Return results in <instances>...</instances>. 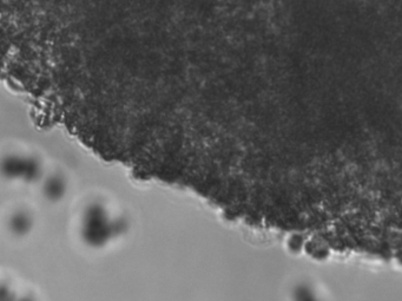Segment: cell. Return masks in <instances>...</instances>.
I'll list each match as a JSON object with an SVG mask.
<instances>
[{"instance_id":"1","label":"cell","mask_w":402,"mask_h":301,"mask_svg":"<svg viewBox=\"0 0 402 301\" xmlns=\"http://www.w3.org/2000/svg\"><path fill=\"white\" fill-rule=\"evenodd\" d=\"M41 164L37 159L22 155H6L0 160V176L8 181L34 182L43 174Z\"/></svg>"},{"instance_id":"2","label":"cell","mask_w":402,"mask_h":301,"mask_svg":"<svg viewBox=\"0 0 402 301\" xmlns=\"http://www.w3.org/2000/svg\"><path fill=\"white\" fill-rule=\"evenodd\" d=\"M84 222L83 233L85 240L89 242L90 245H100L109 236L111 228L103 209L100 207L90 208L85 216Z\"/></svg>"},{"instance_id":"3","label":"cell","mask_w":402,"mask_h":301,"mask_svg":"<svg viewBox=\"0 0 402 301\" xmlns=\"http://www.w3.org/2000/svg\"><path fill=\"white\" fill-rule=\"evenodd\" d=\"M34 218L26 212H17L8 220V229L18 238H24L34 229Z\"/></svg>"},{"instance_id":"4","label":"cell","mask_w":402,"mask_h":301,"mask_svg":"<svg viewBox=\"0 0 402 301\" xmlns=\"http://www.w3.org/2000/svg\"><path fill=\"white\" fill-rule=\"evenodd\" d=\"M43 193L45 199L48 201L55 202L63 199L64 195L67 193V182L62 176L53 175L45 180L44 186H43Z\"/></svg>"},{"instance_id":"5","label":"cell","mask_w":402,"mask_h":301,"mask_svg":"<svg viewBox=\"0 0 402 301\" xmlns=\"http://www.w3.org/2000/svg\"><path fill=\"white\" fill-rule=\"evenodd\" d=\"M8 290H5L4 287L0 286V299H8Z\"/></svg>"}]
</instances>
